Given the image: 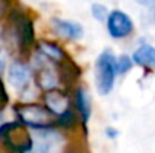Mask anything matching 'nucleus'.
Returning a JSON list of instances; mask_svg holds the SVG:
<instances>
[{
  "label": "nucleus",
  "mask_w": 155,
  "mask_h": 153,
  "mask_svg": "<svg viewBox=\"0 0 155 153\" xmlns=\"http://www.w3.org/2000/svg\"><path fill=\"white\" fill-rule=\"evenodd\" d=\"M36 80H38V84L45 89V90H54L56 86H57V78H56V72L50 69V68H42L38 75H36Z\"/></svg>",
  "instance_id": "obj_10"
},
{
  "label": "nucleus",
  "mask_w": 155,
  "mask_h": 153,
  "mask_svg": "<svg viewBox=\"0 0 155 153\" xmlns=\"http://www.w3.org/2000/svg\"><path fill=\"white\" fill-rule=\"evenodd\" d=\"M5 65H6V56H5V51L0 47V72L5 69Z\"/></svg>",
  "instance_id": "obj_17"
},
{
  "label": "nucleus",
  "mask_w": 155,
  "mask_h": 153,
  "mask_svg": "<svg viewBox=\"0 0 155 153\" xmlns=\"http://www.w3.org/2000/svg\"><path fill=\"white\" fill-rule=\"evenodd\" d=\"M91 11H92V17H94L95 20H98V21H104V20H107L108 12H107V8H105L104 5L94 3V5H92V8H91Z\"/></svg>",
  "instance_id": "obj_14"
},
{
  "label": "nucleus",
  "mask_w": 155,
  "mask_h": 153,
  "mask_svg": "<svg viewBox=\"0 0 155 153\" xmlns=\"http://www.w3.org/2000/svg\"><path fill=\"white\" fill-rule=\"evenodd\" d=\"M74 122H75V116L69 108L65 110L63 113H60L59 117H57V123L62 125V126H71V125H74Z\"/></svg>",
  "instance_id": "obj_13"
},
{
  "label": "nucleus",
  "mask_w": 155,
  "mask_h": 153,
  "mask_svg": "<svg viewBox=\"0 0 155 153\" xmlns=\"http://www.w3.org/2000/svg\"><path fill=\"white\" fill-rule=\"evenodd\" d=\"M75 99H77V108L83 117V122H87L89 117H91V102H89V96L86 95V92L83 89H78L77 93H75Z\"/></svg>",
  "instance_id": "obj_11"
},
{
  "label": "nucleus",
  "mask_w": 155,
  "mask_h": 153,
  "mask_svg": "<svg viewBox=\"0 0 155 153\" xmlns=\"http://www.w3.org/2000/svg\"><path fill=\"white\" fill-rule=\"evenodd\" d=\"M136 2L146 8H155V0H136Z\"/></svg>",
  "instance_id": "obj_16"
},
{
  "label": "nucleus",
  "mask_w": 155,
  "mask_h": 153,
  "mask_svg": "<svg viewBox=\"0 0 155 153\" xmlns=\"http://www.w3.org/2000/svg\"><path fill=\"white\" fill-rule=\"evenodd\" d=\"M8 80L14 87H24L30 80V69L23 62L11 63L8 69Z\"/></svg>",
  "instance_id": "obj_6"
},
{
  "label": "nucleus",
  "mask_w": 155,
  "mask_h": 153,
  "mask_svg": "<svg viewBox=\"0 0 155 153\" xmlns=\"http://www.w3.org/2000/svg\"><path fill=\"white\" fill-rule=\"evenodd\" d=\"M114 56L110 51H104L98 56L95 63V84L100 95H108L114 84L116 68Z\"/></svg>",
  "instance_id": "obj_2"
},
{
  "label": "nucleus",
  "mask_w": 155,
  "mask_h": 153,
  "mask_svg": "<svg viewBox=\"0 0 155 153\" xmlns=\"http://www.w3.org/2000/svg\"><path fill=\"white\" fill-rule=\"evenodd\" d=\"M53 29L57 35L66 39H80L84 33V29L80 23L71 21V20H53Z\"/></svg>",
  "instance_id": "obj_4"
},
{
  "label": "nucleus",
  "mask_w": 155,
  "mask_h": 153,
  "mask_svg": "<svg viewBox=\"0 0 155 153\" xmlns=\"http://www.w3.org/2000/svg\"><path fill=\"white\" fill-rule=\"evenodd\" d=\"M6 6H8V0H0V17L5 14V11H6Z\"/></svg>",
  "instance_id": "obj_18"
},
{
  "label": "nucleus",
  "mask_w": 155,
  "mask_h": 153,
  "mask_svg": "<svg viewBox=\"0 0 155 153\" xmlns=\"http://www.w3.org/2000/svg\"><path fill=\"white\" fill-rule=\"evenodd\" d=\"M39 53L44 59L47 60H51V62H62V60H66V54L65 51L62 50L59 45L53 44V42H48V41H41L39 45Z\"/></svg>",
  "instance_id": "obj_9"
},
{
  "label": "nucleus",
  "mask_w": 155,
  "mask_h": 153,
  "mask_svg": "<svg viewBox=\"0 0 155 153\" xmlns=\"http://www.w3.org/2000/svg\"><path fill=\"white\" fill-rule=\"evenodd\" d=\"M133 66V60L128 56H120L119 59L114 60V68H116V74H125L131 69Z\"/></svg>",
  "instance_id": "obj_12"
},
{
  "label": "nucleus",
  "mask_w": 155,
  "mask_h": 153,
  "mask_svg": "<svg viewBox=\"0 0 155 153\" xmlns=\"http://www.w3.org/2000/svg\"><path fill=\"white\" fill-rule=\"evenodd\" d=\"M14 27H15V35L23 45H29L33 41L35 30H33V23L29 17L17 14L14 18Z\"/></svg>",
  "instance_id": "obj_5"
},
{
  "label": "nucleus",
  "mask_w": 155,
  "mask_h": 153,
  "mask_svg": "<svg viewBox=\"0 0 155 153\" xmlns=\"http://www.w3.org/2000/svg\"><path fill=\"white\" fill-rule=\"evenodd\" d=\"M8 101H9V98H8V92H6V89H5L3 81L0 80V110L8 104Z\"/></svg>",
  "instance_id": "obj_15"
},
{
  "label": "nucleus",
  "mask_w": 155,
  "mask_h": 153,
  "mask_svg": "<svg viewBox=\"0 0 155 153\" xmlns=\"http://www.w3.org/2000/svg\"><path fill=\"white\" fill-rule=\"evenodd\" d=\"M105 21H107V30H108L110 36L114 39L127 38L134 30V23H133L131 17H128L122 11L108 12Z\"/></svg>",
  "instance_id": "obj_3"
},
{
  "label": "nucleus",
  "mask_w": 155,
  "mask_h": 153,
  "mask_svg": "<svg viewBox=\"0 0 155 153\" xmlns=\"http://www.w3.org/2000/svg\"><path fill=\"white\" fill-rule=\"evenodd\" d=\"M17 114L21 123L33 129H50L56 123V114L47 107L41 105H21L17 107Z\"/></svg>",
  "instance_id": "obj_1"
},
{
  "label": "nucleus",
  "mask_w": 155,
  "mask_h": 153,
  "mask_svg": "<svg viewBox=\"0 0 155 153\" xmlns=\"http://www.w3.org/2000/svg\"><path fill=\"white\" fill-rule=\"evenodd\" d=\"M45 105L47 108L53 111L54 114H60L63 113L65 110H68V99L63 93L60 92H56V90H50L47 95H45Z\"/></svg>",
  "instance_id": "obj_8"
},
{
  "label": "nucleus",
  "mask_w": 155,
  "mask_h": 153,
  "mask_svg": "<svg viewBox=\"0 0 155 153\" xmlns=\"http://www.w3.org/2000/svg\"><path fill=\"white\" fill-rule=\"evenodd\" d=\"M107 134H108L110 137H114V135H117V132H116V131H113V129H108V131H107Z\"/></svg>",
  "instance_id": "obj_19"
},
{
  "label": "nucleus",
  "mask_w": 155,
  "mask_h": 153,
  "mask_svg": "<svg viewBox=\"0 0 155 153\" xmlns=\"http://www.w3.org/2000/svg\"><path fill=\"white\" fill-rule=\"evenodd\" d=\"M133 62L140 65V66L155 69V47H152V45L139 47L133 54Z\"/></svg>",
  "instance_id": "obj_7"
}]
</instances>
